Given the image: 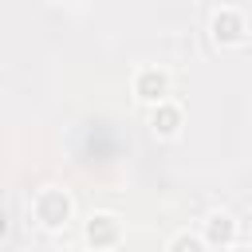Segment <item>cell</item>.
Returning <instances> with one entry per match:
<instances>
[{
  "instance_id": "obj_1",
  "label": "cell",
  "mask_w": 252,
  "mask_h": 252,
  "mask_svg": "<svg viewBox=\"0 0 252 252\" xmlns=\"http://www.w3.org/2000/svg\"><path fill=\"white\" fill-rule=\"evenodd\" d=\"M32 217H35V224H39V228L59 232V228H67V224H71V217H75V201H71V193H67V189L47 185V189H39V193L32 197Z\"/></svg>"
},
{
  "instance_id": "obj_2",
  "label": "cell",
  "mask_w": 252,
  "mask_h": 252,
  "mask_svg": "<svg viewBox=\"0 0 252 252\" xmlns=\"http://www.w3.org/2000/svg\"><path fill=\"white\" fill-rule=\"evenodd\" d=\"M213 39L220 43V47H236V43H244V35H248V24H244V12L240 8H217L213 12Z\"/></svg>"
},
{
  "instance_id": "obj_3",
  "label": "cell",
  "mask_w": 252,
  "mask_h": 252,
  "mask_svg": "<svg viewBox=\"0 0 252 252\" xmlns=\"http://www.w3.org/2000/svg\"><path fill=\"white\" fill-rule=\"evenodd\" d=\"M130 87H134V98L138 102L154 106V102L169 98V71H161V67H138Z\"/></svg>"
},
{
  "instance_id": "obj_4",
  "label": "cell",
  "mask_w": 252,
  "mask_h": 252,
  "mask_svg": "<svg viewBox=\"0 0 252 252\" xmlns=\"http://www.w3.org/2000/svg\"><path fill=\"white\" fill-rule=\"evenodd\" d=\"M83 240L91 248H118L122 244V220L114 213H91L87 228H83Z\"/></svg>"
},
{
  "instance_id": "obj_5",
  "label": "cell",
  "mask_w": 252,
  "mask_h": 252,
  "mask_svg": "<svg viewBox=\"0 0 252 252\" xmlns=\"http://www.w3.org/2000/svg\"><path fill=\"white\" fill-rule=\"evenodd\" d=\"M236 236H240L236 217H232V213H224V209L209 213V217H205V224H201V240H205V248H232V244H236Z\"/></svg>"
},
{
  "instance_id": "obj_6",
  "label": "cell",
  "mask_w": 252,
  "mask_h": 252,
  "mask_svg": "<svg viewBox=\"0 0 252 252\" xmlns=\"http://www.w3.org/2000/svg\"><path fill=\"white\" fill-rule=\"evenodd\" d=\"M181 118H185V110H181L173 98L154 102V114H150V130H154V138H177V134H181Z\"/></svg>"
},
{
  "instance_id": "obj_7",
  "label": "cell",
  "mask_w": 252,
  "mask_h": 252,
  "mask_svg": "<svg viewBox=\"0 0 252 252\" xmlns=\"http://www.w3.org/2000/svg\"><path fill=\"white\" fill-rule=\"evenodd\" d=\"M165 248H169V252H185V248H189V252H201V248H205V240H201V232L181 228V232H173V236H169V244H165Z\"/></svg>"
},
{
  "instance_id": "obj_8",
  "label": "cell",
  "mask_w": 252,
  "mask_h": 252,
  "mask_svg": "<svg viewBox=\"0 0 252 252\" xmlns=\"http://www.w3.org/2000/svg\"><path fill=\"white\" fill-rule=\"evenodd\" d=\"M8 236V213H0V240Z\"/></svg>"
}]
</instances>
